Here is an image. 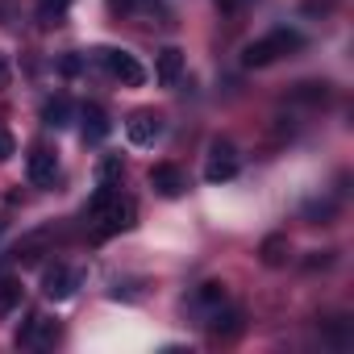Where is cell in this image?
Segmentation results:
<instances>
[{
  "mask_svg": "<svg viewBox=\"0 0 354 354\" xmlns=\"http://www.w3.org/2000/svg\"><path fill=\"white\" fill-rule=\"evenodd\" d=\"M80 67H84V63H80V59H75V55H67V59H63V71H67V75H75V71H80Z\"/></svg>",
  "mask_w": 354,
  "mask_h": 354,
  "instance_id": "cell-22",
  "label": "cell"
},
{
  "mask_svg": "<svg viewBox=\"0 0 354 354\" xmlns=\"http://www.w3.org/2000/svg\"><path fill=\"white\" fill-rule=\"evenodd\" d=\"M333 213V205L325 201V205H308V217H329Z\"/></svg>",
  "mask_w": 354,
  "mask_h": 354,
  "instance_id": "cell-21",
  "label": "cell"
},
{
  "mask_svg": "<svg viewBox=\"0 0 354 354\" xmlns=\"http://www.w3.org/2000/svg\"><path fill=\"white\" fill-rule=\"evenodd\" d=\"M55 337H59V325L46 321V317H38V313H30L26 325L17 329V346H30V350H42V346H50Z\"/></svg>",
  "mask_w": 354,
  "mask_h": 354,
  "instance_id": "cell-7",
  "label": "cell"
},
{
  "mask_svg": "<svg viewBox=\"0 0 354 354\" xmlns=\"http://www.w3.org/2000/svg\"><path fill=\"white\" fill-rule=\"evenodd\" d=\"M304 46V38H300V30H271L267 38H259V42H250L246 50H242V67H271L275 59H283V55H292V50H300Z\"/></svg>",
  "mask_w": 354,
  "mask_h": 354,
  "instance_id": "cell-1",
  "label": "cell"
},
{
  "mask_svg": "<svg viewBox=\"0 0 354 354\" xmlns=\"http://www.w3.org/2000/svg\"><path fill=\"white\" fill-rule=\"evenodd\" d=\"M279 250H283V242H279V238H271V242H267V246H263V263H271V267H275V263H279V259H283V254H279Z\"/></svg>",
  "mask_w": 354,
  "mask_h": 354,
  "instance_id": "cell-19",
  "label": "cell"
},
{
  "mask_svg": "<svg viewBox=\"0 0 354 354\" xmlns=\"http://www.w3.org/2000/svg\"><path fill=\"white\" fill-rule=\"evenodd\" d=\"M26 175H30L34 188H55V180H59V158L46 146H34L30 158H26Z\"/></svg>",
  "mask_w": 354,
  "mask_h": 354,
  "instance_id": "cell-5",
  "label": "cell"
},
{
  "mask_svg": "<svg viewBox=\"0 0 354 354\" xmlns=\"http://www.w3.org/2000/svg\"><path fill=\"white\" fill-rule=\"evenodd\" d=\"M5 80H9V67H5V59H0V88H5Z\"/></svg>",
  "mask_w": 354,
  "mask_h": 354,
  "instance_id": "cell-23",
  "label": "cell"
},
{
  "mask_svg": "<svg viewBox=\"0 0 354 354\" xmlns=\"http://www.w3.org/2000/svg\"><path fill=\"white\" fill-rule=\"evenodd\" d=\"M133 5H138V0H109V9H113V13H129Z\"/></svg>",
  "mask_w": 354,
  "mask_h": 354,
  "instance_id": "cell-20",
  "label": "cell"
},
{
  "mask_svg": "<svg viewBox=\"0 0 354 354\" xmlns=\"http://www.w3.org/2000/svg\"><path fill=\"white\" fill-rule=\"evenodd\" d=\"M234 175H238V146L217 138L209 146V158H205V180L209 184H225V180H234Z\"/></svg>",
  "mask_w": 354,
  "mask_h": 354,
  "instance_id": "cell-3",
  "label": "cell"
},
{
  "mask_svg": "<svg viewBox=\"0 0 354 354\" xmlns=\"http://www.w3.org/2000/svg\"><path fill=\"white\" fill-rule=\"evenodd\" d=\"M129 217H133V205H129L125 196H117V201H113L100 217H92V221H100V225H96V234H100V238H109V234L125 230V225H129Z\"/></svg>",
  "mask_w": 354,
  "mask_h": 354,
  "instance_id": "cell-11",
  "label": "cell"
},
{
  "mask_svg": "<svg viewBox=\"0 0 354 354\" xmlns=\"http://www.w3.org/2000/svg\"><path fill=\"white\" fill-rule=\"evenodd\" d=\"M150 188H154L158 196H180L188 184H184V171H180V167L158 162V167H150Z\"/></svg>",
  "mask_w": 354,
  "mask_h": 354,
  "instance_id": "cell-9",
  "label": "cell"
},
{
  "mask_svg": "<svg viewBox=\"0 0 354 354\" xmlns=\"http://www.w3.org/2000/svg\"><path fill=\"white\" fill-rule=\"evenodd\" d=\"M221 5H225V9H238V5H246V0H221Z\"/></svg>",
  "mask_w": 354,
  "mask_h": 354,
  "instance_id": "cell-24",
  "label": "cell"
},
{
  "mask_svg": "<svg viewBox=\"0 0 354 354\" xmlns=\"http://www.w3.org/2000/svg\"><path fill=\"white\" fill-rule=\"evenodd\" d=\"M17 154V142H13V133L9 129H0V162H9Z\"/></svg>",
  "mask_w": 354,
  "mask_h": 354,
  "instance_id": "cell-18",
  "label": "cell"
},
{
  "mask_svg": "<svg viewBox=\"0 0 354 354\" xmlns=\"http://www.w3.org/2000/svg\"><path fill=\"white\" fill-rule=\"evenodd\" d=\"M17 300H21V283H17V279H0V317L13 313Z\"/></svg>",
  "mask_w": 354,
  "mask_h": 354,
  "instance_id": "cell-13",
  "label": "cell"
},
{
  "mask_svg": "<svg viewBox=\"0 0 354 354\" xmlns=\"http://www.w3.org/2000/svg\"><path fill=\"white\" fill-rule=\"evenodd\" d=\"M154 75H158L162 88H171L175 80L184 75V50H180V46H162V50L154 55Z\"/></svg>",
  "mask_w": 354,
  "mask_h": 354,
  "instance_id": "cell-10",
  "label": "cell"
},
{
  "mask_svg": "<svg viewBox=\"0 0 354 354\" xmlns=\"http://www.w3.org/2000/svg\"><path fill=\"white\" fill-rule=\"evenodd\" d=\"M80 129H84V142H104L113 133V121L100 104H84L80 109Z\"/></svg>",
  "mask_w": 354,
  "mask_h": 354,
  "instance_id": "cell-8",
  "label": "cell"
},
{
  "mask_svg": "<svg viewBox=\"0 0 354 354\" xmlns=\"http://www.w3.org/2000/svg\"><path fill=\"white\" fill-rule=\"evenodd\" d=\"M196 300L201 304H225V283H201Z\"/></svg>",
  "mask_w": 354,
  "mask_h": 354,
  "instance_id": "cell-16",
  "label": "cell"
},
{
  "mask_svg": "<svg viewBox=\"0 0 354 354\" xmlns=\"http://www.w3.org/2000/svg\"><path fill=\"white\" fill-rule=\"evenodd\" d=\"M121 171H125V167H121V154H104V158H100V171H96V175H100L104 184H117V180H121Z\"/></svg>",
  "mask_w": 354,
  "mask_h": 354,
  "instance_id": "cell-14",
  "label": "cell"
},
{
  "mask_svg": "<svg viewBox=\"0 0 354 354\" xmlns=\"http://www.w3.org/2000/svg\"><path fill=\"white\" fill-rule=\"evenodd\" d=\"M71 100L67 96H50L46 104H42V121L50 125V129H63V125H71Z\"/></svg>",
  "mask_w": 354,
  "mask_h": 354,
  "instance_id": "cell-12",
  "label": "cell"
},
{
  "mask_svg": "<svg viewBox=\"0 0 354 354\" xmlns=\"http://www.w3.org/2000/svg\"><path fill=\"white\" fill-rule=\"evenodd\" d=\"M242 329V313H217V321H213V333H238Z\"/></svg>",
  "mask_w": 354,
  "mask_h": 354,
  "instance_id": "cell-17",
  "label": "cell"
},
{
  "mask_svg": "<svg viewBox=\"0 0 354 354\" xmlns=\"http://www.w3.org/2000/svg\"><path fill=\"white\" fill-rule=\"evenodd\" d=\"M96 63L113 75V80H121L125 88H138L142 80H146V71H142V63L129 55V50H117V46H104V50H96Z\"/></svg>",
  "mask_w": 354,
  "mask_h": 354,
  "instance_id": "cell-2",
  "label": "cell"
},
{
  "mask_svg": "<svg viewBox=\"0 0 354 354\" xmlns=\"http://www.w3.org/2000/svg\"><path fill=\"white\" fill-rule=\"evenodd\" d=\"M75 288H80V271H75V267L55 263V267L42 271V296H46V300H71Z\"/></svg>",
  "mask_w": 354,
  "mask_h": 354,
  "instance_id": "cell-4",
  "label": "cell"
},
{
  "mask_svg": "<svg viewBox=\"0 0 354 354\" xmlns=\"http://www.w3.org/2000/svg\"><path fill=\"white\" fill-rule=\"evenodd\" d=\"M67 9H71V0H38V17L42 21H59Z\"/></svg>",
  "mask_w": 354,
  "mask_h": 354,
  "instance_id": "cell-15",
  "label": "cell"
},
{
  "mask_svg": "<svg viewBox=\"0 0 354 354\" xmlns=\"http://www.w3.org/2000/svg\"><path fill=\"white\" fill-rule=\"evenodd\" d=\"M125 133H129L133 146H154V142L162 138V117H158L154 109H138V113L125 121Z\"/></svg>",
  "mask_w": 354,
  "mask_h": 354,
  "instance_id": "cell-6",
  "label": "cell"
}]
</instances>
